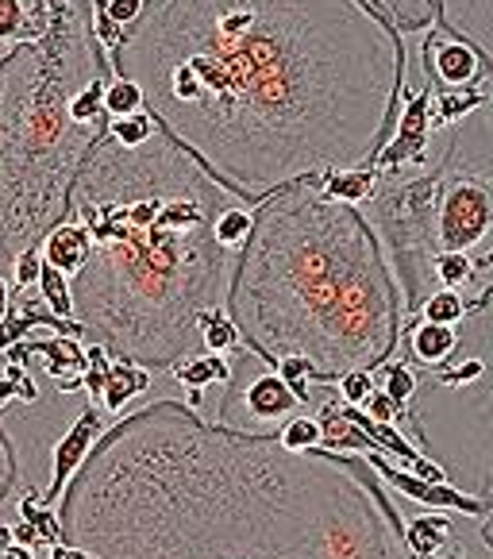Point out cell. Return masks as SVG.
I'll return each mask as SVG.
<instances>
[{
  "instance_id": "6da1fadb",
  "label": "cell",
  "mask_w": 493,
  "mask_h": 559,
  "mask_svg": "<svg viewBox=\"0 0 493 559\" xmlns=\"http://www.w3.org/2000/svg\"><path fill=\"white\" fill-rule=\"evenodd\" d=\"M108 62L246 205L374 166L409 82L401 32L370 0H147Z\"/></svg>"
},
{
  "instance_id": "7a4b0ae2",
  "label": "cell",
  "mask_w": 493,
  "mask_h": 559,
  "mask_svg": "<svg viewBox=\"0 0 493 559\" xmlns=\"http://www.w3.org/2000/svg\"><path fill=\"white\" fill-rule=\"evenodd\" d=\"M62 540L97 559H409L405 521L354 452H289L190 402L116 420L62 502Z\"/></svg>"
},
{
  "instance_id": "3957f363",
  "label": "cell",
  "mask_w": 493,
  "mask_h": 559,
  "mask_svg": "<svg viewBox=\"0 0 493 559\" xmlns=\"http://www.w3.org/2000/svg\"><path fill=\"white\" fill-rule=\"evenodd\" d=\"M236 193L158 128L140 147L100 135L70 190V213L89 231V259L70 278L82 340L112 359L170 374L205 352L201 321L228 309L239 251L216 221Z\"/></svg>"
},
{
  "instance_id": "277c9868",
  "label": "cell",
  "mask_w": 493,
  "mask_h": 559,
  "mask_svg": "<svg viewBox=\"0 0 493 559\" xmlns=\"http://www.w3.org/2000/svg\"><path fill=\"white\" fill-rule=\"evenodd\" d=\"M228 313L263 362L301 355L321 386L347 370H378L405 332V297L378 228L321 181H293L255 209L236 259Z\"/></svg>"
},
{
  "instance_id": "5b68a950",
  "label": "cell",
  "mask_w": 493,
  "mask_h": 559,
  "mask_svg": "<svg viewBox=\"0 0 493 559\" xmlns=\"http://www.w3.org/2000/svg\"><path fill=\"white\" fill-rule=\"evenodd\" d=\"M112 74L89 0H55L50 32L0 58V274L67 221L70 190L108 123H82L74 97Z\"/></svg>"
},
{
  "instance_id": "8992f818",
  "label": "cell",
  "mask_w": 493,
  "mask_h": 559,
  "mask_svg": "<svg viewBox=\"0 0 493 559\" xmlns=\"http://www.w3.org/2000/svg\"><path fill=\"white\" fill-rule=\"evenodd\" d=\"M478 359V379L459 390L420 382V394L405 420V437L447 471L459 490H493V255L478 266L470 313L459 324V352ZM478 536L493 556V513L478 521Z\"/></svg>"
},
{
  "instance_id": "52a82bcc",
  "label": "cell",
  "mask_w": 493,
  "mask_h": 559,
  "mask_svg": "<svg viewBox=\"0 0 493 559\" xmlns=\"http://www.w3.org/2000/svg\"><path fill=\"white\" fill-rule=\"evenodd\" d=\"M301 409V397L289 390L270 362L258 359V367L246 370V347L236 355V374L224 386V402L216 409V420L243 432H270L281 428L293 413Z\"/></svg>"
},
{
  "instance_id": "ba28073f",
  "label": "cell",
  "mask_w": 493,
  "mask_h": 559,
  "mask_svg": "<svg viewBox=\"0 0 493 559\" xmlns=\"http://www.w3.org/2000/svg\"><path fill=\"white\" fill-rule=\"evenodd\" d=\"M420 67H424V78L432 82V90L440 93H467L478 90L485 78H493L485 58L478 55V47H470L467 39L452 35L447 27H428L424 32Z\"/></svg>"
},
{
  "instance_id": "9c48e42d",
  "label": "cell",
  "mask_w": 493,
  "mask_h": 559,
  "mask_svg": "<svg viewBox=\"0 0 493 559\" xmlns=\"http://www.w3.org/2000/svg\"><path fill=\"white\" fill-rule=\"evenodd\" d=\"M105 432H108L105 417H100V409H93V405H85L74 425L62 432V440L55 444V455H50V483H47V490H43V498H47L55 510H58V502H62V493H67L70 478L85 467V460L93 455V448H97V440L105 437Z\"/></svg>"
},
{
  "instance_id": "30bf717a",
  "label": "cell",
  "mask_w": 493,
  "mask_h": 559,
  "mask_svg": "<svg viewBox=\"0 0 493 559\" xmlns=\"http://www.w3.org/2000/svg\"><path fill=\"white\" fill-rule=\"evenodd\" d=\"M436 24L478 47L493 74V0H436Z\"/></svg>"
},
{
  "instance_id": "8fae6325",
  "label": "cell",
  "mask_w": 493,
  "mask_h": 559,
  "mask_svg": "<svg viewBox=\"0 0 493 559\" xmlns=\"http://www.w3.org/2000/svg\"><path fill=\"white\" fill-rule=\"evenodd\" d=\"M55 0H0V58L50 32Z\"/></svg>"
},
{
  "instance_id": "7c38bea8",
  "label": "cell",
  "mask_w": 493,
  "mask_h": 559,
  "mask_svg": "<svg viewBox=\"0 0 493 559\" xmlns=\"http://www.w3.org/2000/svg\"><path fill=\"white\" fill-rule=\"evenodd\" d=\"M401 336H405V347H409V359L420 362V370L447 367V362L455 359V352H459V329H452V324L412 317Z\"/></svg>"
},
{
  "instance_id": "4fadbf2b",
  "label": "cell",
  "mask_w": 493,
  "mask_h": 559,
  "mask_svg": "<svg viewBox=\"0 0 493 559\" xmlns=\"http://www.w3.org/2000/svg\"><path fill=\"white\" fill-rule=\"evenodd\" d=\"M43 259H47V266H55V271H62L67 278H74L85 266V259H89V231H85V224L74 221V216L55 224V228L47 231V239H43Z\"/></svg>"
},
{
  "instance_id": "5bb4252c",
  "label": "cell",
  "mask_w": 493,
  "mask_h": 559,
  "mask_svg": "<svg viewBox=\"0 0 493 559\" xmlns=\"http://www.w3.org/2000/svg\"><path fill=\"white\" fill-rule=\"evenodd\" d=\"M452 540H455V528L444 510L420 513V518L405 521V548H409V559H440Z\"/></svg>"
},
{
  "instance_id": "9a60e30c",
  "label": "cell",
  "mask_w": 493,
  "mask_h": 559,
  "mask_svg": "<svg viewBox=\"0 0 493 559\" xmlns=\"http://www.w3.org/2000/svg\"><path fill=\"white\" fill-rule=\"evenodd\" d=\"M173 379L185 390H208V386H228L231 374H236V362L231 355H216V352H193L170 370Z\"/></svg>"
},
{
  "instance_id": "2e32d148",
  "label": "cell",
  "mask_w": 493,
  "mask_h": 559,
  "mask_svg": "<svg viewBox=\"0 0 493 559\" xmlns=\"http://www.w3.org/2000/svg\"><path fill=\"white\" fill-rule=\"evenodd\" d=\"M151 386V370L140 367V362H128V359H116L108 367V379H105V390H100V405L108 413H120L128 402H135L140 394H147Z\"/></svg>"
},
{
  "instance_id": "e0dca14e",
  "label": "cell",
  "mask_w": 493,
  "mask_h": 559,
  "mask_svg": "<svg viewBox=\"0 0 493 559\" xmlns=\"http://www.w3.org/2000/svg\"><path fill=\"white\" fill-rule=\"evenodd\" d=\"M321 181V190L328 198L344 201V205H366L378 190V166H347V170H328Z\"/></svg>"
},
{
  "instance_id": "ac0fdd59",
  "label": "cell",
  "mask_w": 493,
  "mask_h": 559,
  "mask_svg": "<svg viewBox=\"0 0 493 559\" xmlns=\"http://www.w3.org/2000/svg\"><path fill=\"white\" fill-rule=\"evenodd\" d=\"M378 370H382L378 390H386L389 402H394L397 413H401V425H405L412 413V402H417V394H420V374L412 370V362H405V359H389V362H382Z\"/></svg>"
},
{
  "instance_id": "d6986e66",
  "label": "cell",
  "mask_w": 493,
  "mask_h": 559,
  "mask_svg": "<svg viewBox=\"0 0 493 559\" xmlns=\"http://www.w3.org/2000/svg\"><path fill=\"white\" fill-rule=\"evenodd\" d=\"M397 32H428L436 24V0H370Z\"/></svg>"
},
{
  "instance_id": "ffe728a7",
  "label": "cell",
  "mask_w": 493,
  "mask_h": 559,
  "mask_svg": "<svg viewBox=\"0 0 493 559\" xmlns=\"http://www.w3.org/2000/svg\"><path fill=\"white\" fill-rule=\"evenodd\" d=\"M470 313V301L462 289H452V286H440L432 289V294L424 297V305L417 309L420 321H436V324H452V329H459L462 321H467Z\"/></svg>"
},
{
  "instance_id": "44dd1931",
  "label": "cell",
  "mask_w": 493,
  "mask_h": 559,
  "mask_svg": "<svg viewBox=\"0 0 493 559\" xmlns=\"http://www.w3.org/2000/svg\"><path fill=\"white\" fill-rule=\"evenodd\" d=\"M201 336H205V352L216 355H239L243 352V336H239V324L231 321L228 309H213L201 321Z\"/></svg>"
},
{
  "instance_id": "7402d4cb",
  "label": "cell",
  "mask_w": 493,
  "mask_h": 559,
  "mask_svg": "<svg viewBox=\"0 0 493 559\" xmlns=\"http://www.w3.org/2000/svg\"><path fill=\"white\" fill-rule=\"evenodd\" d=\"M39 297L47 305L50 313L62 317V321H74V289H70V278L55 266H43V278H39Z\"/></svg>"
},
{
  "instance_id": "603a6c76",
  "label": "cell",
  "mask_w": 493,
  "mask_h": 559,
  "mask_svg": "<svg viewBox=\"0 0 493 559\" xmlns=\"http://www.w3.org/2000/svg\"><path fill=\"white\" fill-rule=\"evenodd\" d=\"M278 440L289 452H313V448H324V428H321V420L309 417V413H293V417L278 428Z\"/></svg>"
},
{
  "instance_id": "cb8c5ba5",
  "label": "cell",
  "mask_w": 493,
  "mask_h": 559,
  "mask_svg": "<svg viewBox=\"0 0 493 559\" xmlns=\"http://www.w3.org/2000/svg\"><path fill=\"white\" fill-rule=\"evenodd\" d=\"M105 108H108V120H123V116L147 112V100H143V90L132 78H108Z\"/></svg>"
},
{
  "instance_id": "d4e9b609",
  "label": "cell",
  "mask_w": 493,
  "mask_h": 559,
  "mask_svg": "<svg viewBox=\"0 0 493 559\" xmlns=\"http://www.w3.org/2000/svg\"><path fill=\"white\" fill-rule=\"evenodd\" d=\"M43 266H47V259H43V247H27V251H20L16 259H12L9 266V286L12 294H32V286H39L43 278Z\"/></svg>"
},
{
  "instance_id": "484cf974",
  "label": "cell",
  "mask_w": 493,
  "mask_h": 559,
  "mask_svg": "<svg viewBox=\"0 0 493 559\" xmlns=\"http://www.w3.org/2000/svg\"><path fill=\"white\" fill-rule=\"evenodd\" d=\"M158 132V120L151 112H135V116H123V120H108V135L123 147H140L147 143L151 135Z\"/></svg>"
},
{
  "instance_id": "4316f807",
  "label": "cell",
  "mask_w": 493,
  "mask_h": 559,
  "mask_svg": "<svg viewBox=\"0 0 493 559\" xmlns=\"http://www.w3.org/2000/svg\"><path fill=\"white\" fill-rule=\"evenodd\" d=\"M336 390L344 405H366L370 394L378 390V382H374V370H347L336 379Z\"/></svg>"
},
{
  "instance_id": "83f0119b",
  "label": "cell",
  "mask_w": 493,
  "mask_h": 559,
  "mask_svg": "<svg viewBox=\"0 0 493 559\" xmlns=\"http://www.w3.org/2000/svg\"><path fill=\"white\" fill-rule=\"evenodd\" d=\"M20 475V463H16V444L9 440V432L0 428V506L9 502L12 486H16Z\"/></svg>"
},
{
  "instance_id": "f1b7e54d",
  "label": "cell",
  "mask_w": 493,
  "mask_h": 559,
  "mask_svg": "<svg viewBox=\"0 0 493 559\" xmlns=\"http://www.w3.org/2000/svg\"><path fill=\"white\" fill-rule=\"evenodd\" d=\"M143 9H147V0H105V12L116 27H132L143 16Z\"/></svg>"
},
{
  "instance_id": "f546056e",
  "label": "cell",
  "mask_w": 493,
  "mask_h": 559,
  "mask_svg": "<svg viewBox=\"0 0 493 559\" xmlns=\"http://www.w3.org/2000/svg\"><path fill=\"white\" fill-rule=\"evenodd\" d=\"M47 559H97L89 548H82V544H70V540H58L47 548Z\"/></svg>"
},
{
  "instance_id": "4dcf8cb0",
  "label": "cell",
  "mask_w": 493,
  "mask_h": 559,
  "mask_svg": "<svg viewBox=\"0 0 493 559\" xmlns=\"http://www.w3.org/2000/svg\"><path fill=\"white\" fill-rule=\"evenodd\" d=\"M0 559H35V548H27V544H12Z\"/></svg>"
},
{
  "instance_id": "1f68e13d",
  "label": "cell",
  "mask_w": 493,
  "mask_h": 559,
  "mask_svg": "<svg viewBox=\"0 0 493 559\" xmlns=\"http://www.w3.org/2000/svg\"><path fill=\"white\" fill-rule=\"evenodd\" d=\"M12 309V286H9V278L0 274V313H9Z\"/></svg>"
},
{
  "instance_id": "d6a6232c",
  "label": "cell",
  "mask_w": 493,
  "mask_h": 559,
  "mask_svg": "<svg viewBox=\"0 0 493 559\" xmlns=\"http://www.w3.org/2000/svg\"><path fill=\"white\" fill-rule=\"evenodd\" d=\"M4 317H9V313H0V324H4Z\"/></svg>"
}]
</instances>
